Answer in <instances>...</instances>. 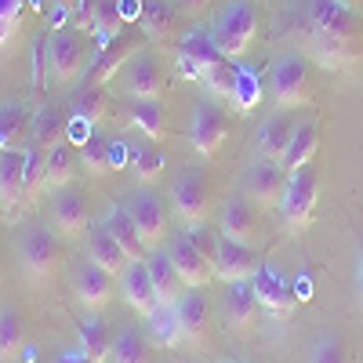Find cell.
Instances as JSON below:
<instances>
[{"instance_id": "8", "label": "cell", "mask_w": 363, "mask_h": 363, "mask_svg": "<svg viewBox=\"0 0 363 363\" xmlns=\"http://www.w3.org/2000/svg\"><path fill=\"white\" fill-rule=\"evenodd\" d=\"M18 262L22 269L29 272L33 280H48L55 272V262H58V240L48 225H37L29 222L18 236Z\"/></svg>"}, {"instance_id": "22", "label": "cell", "mask_w": 363, "mask_h": 363, "mask_svg": "<svg viewBox=\"0 0 363 363\" xmlns=\"http://www.w3.org/2000/svg\"><path fill=\"white\" fill-rule=\"evenodd\" d=\"M84 255H87V262H95L99 269H106L109 277H120V272H124V265L131 262L128 251L120 247V240H116L106 225H91V229H87V236H84Z\"/></svg>"}, {"instance_id": "27", "label": "cell", "mask_w": 363, "mask_h": 363, "mask_svg": "<svg viewBox=\"0 0 363 363\" xmlns=\"http://www.w3.org/2000/svg\"><path fill=\"white\" fill-rule=\"evenodd\" d=\"M294 128H298V124L287 116V109L265 116V120H262V131H258V153H262L265 160H280V164H284Z\"/></svg>"}, {"instance_id": "14", "label": "cell", "mask_w": 363, "mask_h": 363, "mask_svg": "<svg viewBox=\"0 0 363 363\" xmlns=\"http://www.w3.org/2000/svg\"><path fill=\"white\" fill-rule=\"evenodd\" d=\"M171 309H174V316H178L182 338L193 342L196 349H203V345H207V335H211V306H207V298H203L196 287H186Z\"/></svg>"}, {"instance_id": "24", "label": "cell", "mask_w": 363, "mask_h": 363, "mask_svg": "<svg viewBox=\"0 0 363 363\" xmlns=\"http://www.w3.org/2000/svg\"><path fill=\"white\" fill-rule=\"evenodd\" d=\"M178 62H182V69H186L189 77H203L211 66H218L222 62V51H218V44L215 40H211V33H186V37H182L178 40Z\"/></svg>"}, {"instance_id": "36", "label": "cell", "mask_w": 363, "mask_h": 363, "mask_svg": "<svg viewBox=\"0 0 363 363\" xmlns=\"http://www.w3.org/2000/svg\"><path fill=\"white\" fill-rule=\"evenodd\" d=\"M145 335H149V342L153 345H160V349H178L182 342V327H178V316H174V309L171 306H157L153 313L145 316Z\"/></svg>"}, {"instance_id": "9", "label": "cell", "mask_w": 363, "mask_h": 363, "mask_svg": "<svg viewBox=\"0 0 363 363\" xmlns=\"http://www.w3.org/2000/svg\"><path fill=\"white\" fill-rule=\"evenodd\" d=\"M120 73H124V91L131 99H160L164 95L167 73L153 51H135Z\"/></svg>"}, {"instance_id": "4", "label": "cell", "mask_w": 363, "mask_h": 363, "mask_svg": "<svg viewBox=\"0 0 363 363\" xmlns=\"http://www.w3.org/2000/svg\"><path fill=\"white\" fill-rule=\"evenodd\" d=\"M269 91L280 109H301L313 102L309 87V62L301 55H280L269 69Z\"/></svg>"}, {"instance_id": "44", "label": "cell", "mask_w": 363, "mask_h": 363, "mask_svg": "<svg viewBox=\"0 0 363 363\" xmlns=\"http://www.w3.org/2000/svg\"><path fill=\"white\" fill-rule=\"evenodd\" d=\"M186 236L193 240V247L215 265V258H218V240H222V233H211L203 222H196V225H186Z\"/></svg>"}, {"instance_id": "1", "label": "cell", "mask_w": 363, "mask_h": 363, "mask_svg": "<svg viewBox=\"0 0 363 363\" xmlns=\"http://www.w3.org/2000/svg\"><path fill=\"white\" fill-rule=\"evenodd\" d=\"M309 48L327 69H345L356 58V11L338 0L309 4Z\"/></svg>"}, {"instance_id": "47", "label": "cell", "mask_w": 363, "mask_h": 363, "mask_svg": "<svg viewBox=\"0 0 363 363\" xmlns=\"http://www.w3.org/2000/svg\"><path fill=\"white\" fill-rule=\"evenodd\" d=\"M0 18L18 26V18H22V0H0Z\"/></svg>"}, {"instance_id": "20", "label": "cell", "mask_w": 363, "mask_h": 363, "mask_svg": "<svg viewBox=\"0 0 363 363\" xmlns=\"http://www.w3.org/2000/svg\"><path fill=\"white\" fill-rule=\"evenodd\" d=\"M255 269H258L255 244H240V240H229V236L218 240V258H215V277L218 280H225V284L251 280Z\"/></svg>"}, {"instance_id": "7", "label": "cell", "mask_w": 363, "mask_h": 363, "mask_svg": "<svg viewBox=\"0 0 363 363\" xmlns=\"http://www.w3.org/2000/svg\"><path fill=\"white\" fill-rule=\"evenodd\" d=\"M124 207H128V215L135 218L142 240H145V247L149 251H157L160 247V240L167 233V211H164V200L149 189V186H135L128 196H124Z\"/></svg>"}, {"instance_id": "21", "label": "cell", "mask_w": 363, "mask_h": 363, "mask_svg": "<svg viewBox=\"0 0 363 363\" xmlns=\"http://www.w3.org/2000/svg\"><path fill=\"white\" fill-rule=\"evenodd\" d=\"M135 48H138V37H135V33H120V37L106 40V44L95 51V58H91V66H87V80H95V84H109L120 69H124L128 58L135 55Z\"/></svg>"}, {"instance_id": "51", "label": "cell", "mask_w": 363, "mask_h": 363, "mask_svg": "<svg viewBox=\"0 0 363 363\" xmlns=\"http://www.w3.org/2000/svg\"><path fill=\"white\" fill-rule=\"evenodd\" d=\"M338 4H345V8H352V11H356V8H359V0H338Z\"/></svg>"}, {"instance_id": "18", "label": "cell", "mask_w": 363, "mask_h": 363, "mask_svg": "<svg viewBox=\"0 0 363 363\" xmlns=\"http://www.w3.org/2000/svg\"><path fill=\"white\" fill-rule=\"evenodd\" d=\"M171 262H174V269H178V277H182V284L186 287H196V291H203L207 284H215L218 277H215V265H211L196 247H193V240L182 233V236H174L171 240Z\"/></svg>"}, {"instance_id": "43", "label": "cell", "mask_w": 363, "mask_h": 363, "mask_svg": "<svg viewBox=\"0 0 363 363\" xmlns=\"http://www.w3.org/2000/svg\"><path fill=\"white\" fill-rule=\"evenodd\" d=\"M236 66H229V58H222L218 66H211L200 80H203V87L211 91V95H218V99H229L233 95V87H236Z\"/></svg>"}, {"instance_id": "41", "label": "cell", "mask_w": 363, "mask_h": 363, "mask_svg": "<svg viewBox=\"0 0 363 363\" xmlns=\"http://www.w3.org/2000/svg\"><path fill=\"white\" fill-rule=\"evenodd\" d=\"M229 102H233V109L236 113H255L258 109V102H262V77L255 73V69H240L236 73V87H233V95H229Z\"/></svg>"}, {"instance_id": "16", "label": "cell", "mask_w": 363, "mask_h": 363, "mask_svg": "<svg viewBox=\"0 0 363 363\" xmlns=\"http://www.w3.org/2000/svg\"><path fill=\"white\" fill-rule=\"evenodd\" d=\"M116 280H120V294H124V301H128V306H131L142 320L160 306V298H157V284H153V277H149L145 258L128 262V265H124V272H120Z\"/></svg>"}, {"instance_id": "5", "label": "cell", "mask_w": 363, "mask_h": 363, "mask_svg": "<svg viewBox=\"0 0 363 363\" xmlns=\"http://www.w3.org/2000/svg\"><path fill=\"white\" fill-rule=\"evenodd\" d=\"M316 200H320V178H316V167L306 164V167H298L287 174V189H284V222L291 233H301L313 215H316Z\"/></svg>"}, {"instance_id": "13", "label": "cell", "mask_w": 363, "mask_h": 363, "mask_svg": "<svg viewBox=\"0 0 363 363\" xmlns=\"http://www.w3.org/2000/svg\"><path fill=\"white\" fill-rule=\"evenodd\" d=\"M29 171H33V149L0 153V207H15L22 196H29Z\"/></svg>"}, {"instance_id": "31", "label": "cell", "mask_w": 363, "mask_h": 363, "mask_svg": "<svg viewBox=\"0 0 363 363\" xmlns=\"http://www.w3.org/2000/svg\"><path fill=\"white\" fill-rule=\"evenodd\" d=\"M145 265H149V277H153V284H157L160 306H174L178 294L186 291V284H182L171 255H167V251H153V255H145Z\"/></svg>"}, {"instance_id": "42", "label": "cell", "mask_w": 363, "mask_h": 363, "mask_svg": "<svg viewBox=\"0 0 363 363\" xmlns=\"http://www.w3.org/2000/svg\"><path fill=\"white\" fill-rule=\"evenodd\" d=\"M80 167H87L91 174L113 171V153H109V138L106 135H87L80 142Z\"/></svg>"}, {"instance_id": "39", "label": "cell", "mask_w": 363, "mask_h": 363, "mask_svg": "<svg viewBox=\"0 0 363 363\" xmlns=\"http://www.w3.org/2000/svg\"><path fill=\"white\" fill-rule=\"evenodd\" d=\"M26 345V327H22V316L18 309L4 306L0 309V363H11Z\"/></svg>"}, {"instance_id": "28", "label": "cell", "mask_w": 363, "mask_h": 363, "mask_svg": "<svg viewBox=\"0 0 363 363\" xmlns=\"http://www.w3.org/2000/svg\"><path fill=\"white\" fill-rule=\"evenodd\" d=\"M164 167H167V157H164V149H160L153 138H142L138 145H131L128 171L135 174L138 186H153V182L164 174Z\"/></svg>"}, {"instance_id": "48", "label": "cell", "mask_w": 363, "mask_h": 363, "mask_svg": "<svg viewBox=\"0 0 363 363\" xmlns=\"http://www.w3.org/2000/svg\"><path fill=\"white\" fill-rule=\"evenodd\" d=\"M15 33H18V26H15V22H4V18H0V48H8V44L15 40Z\"/></svg>"}, {"instance_id": "37", "label": "cell", "mask_w": 363, "mask_h": 363, "mask_svg": "<svg viewBox=\"0 0 363 363\" xmlns=\"http://www.w3.org/2000/svg\"><path fill=\"white\" fill-rule=\"evenodd\" d=\"M124 0H95V8H91V29L87 33H99L102 40H113L124 33Z\"/></svg>"}, {"instance_id": "6", "label": "cell", "mask_w": 363, "mask_h": 363, "mask_svg": "<svg viewBox=\"0 0 363 363\" xmlns=\"http://www.w3.org/2000/svg\"><path fill=\"white\" fill-rule=\"evenodd\" d=\"M171 203H174V215L186 225L207 222V215H211V182H207V174L196 171V167H186L171 186Z\"/></svg>"}, {"instance_id": "25", "label": "cell", "mask_w": 363, "mask_h": 363, "mask_svg": "<svg viewBox=\"0 0 363 363\" xmlns=\"http://www.w3.org/2000/svg\"><path fill=\"white\" fill-rule=\"evenodd\" d=\"M113 280L106 269H99L95 262H84L77 269V298H80V306L91 309V313H102L109 306V298H113Z\"/></svg>"}, {"instance_id": "52", "label": "cell", "mask_w": 363, "mask_h": 363, "mask_svg": "<svg viewBox=\"0 0 363 363\" xmlns=\"http://www.w3.org/2000/svg\"><path fill=\"white\" fill-rule=\"evenodd\" d=\"M58 4H77V0H58Z\"/></svg>"}, {"instance_id": "38", "label": "cell", "mask_w": 363, "mask_h": 363, "mask_svg": "<svg viewBox=\"0 0 363 363\" xmlns=\"http://www.w3.org/2000/svg\"><path fill=\"white\" fill-rule=\"evenodd\" d=\"M80 345L84 352L91 356V363H109V352H113V335H109V323L102 316H91L80 323Z\"/></svg>"}, {"instance_id": "46", "label": "cell", "mask_w": 363, "mask_h": 363, "mask_svg": "<svg viewBox=\"0 0 363 363\" xmlns=\"http://www.w3.org/2000/svg\"><path fill=\"white\" fill-rule=\"evenodd\" d=\"M55 363H91V356L84 352V345H69V349L58 352V359H55Z\"/></svg>"}, {"instance_id": "34", "label": "cell", "mask_w": 363, "mask_h": 363, "mask_svg": "<svg viewBox=\"0 0 363 363\" xmlns=\"http://www.w3.org/2000/svg\"><path fill=\"white\" fill-rule=\"evenodd\" d=\"M138 22H142V33L149 40L164 44L174 33V4L171 0H142V18Z\"/></svg>"}, {"instance_id": "30", "label": "cell", "mask_w": 363, "mask_h": 363, "mask_svg": "<svg viewBox=\"0 0 363 363\" xmlns=\"http://www.w3.org/2000/svg\"><path fill=\"white\" fill-rule=\"evenodd\" d=\"M106 106H109V95H106V84H95V80H80V87L69 95V109L80 124H99L106 116Z\"/></svg>"}, {"instance_id": "45", "label": "cell", "mask_w": 363, "mask_h": 363, "mask_svg": "<svg viewBox=\"0 0 363 363\" xmlns=\"http://www.w3.org/2000/svg\"><path fill=\"white\" fill-rule=\"evenodd\" d=\"M313 363H349V356H345V345H342V338H335V335H327L320 345H316V352H313Z\"/></svg>"}, {"instance_id": "35", "label": "cell", "mask_w": 363, "mask_h": 363, "mask_svg": "<svg viewBox=\"0 0 363 363\" xmlns=\"http://www.w3.org/2000/svg\"><path fill=\"white\" fill-rule=\"evenodd\" d=\"M131 128L142 131V138L160 142L167 131V109L160 99H135L131 102Z\"/></svg>"}, {"instance_id": "23", "label": "cell", "mask_w": 363, "mask_h": 363, "mask_svg": "<svg viewBox=\"0 0 363 363\" xmlns=\"http://www.w3.org/2000/svg\"><path fill=\"white\" fill-rule=\"evenodd\" d=\"M33 120L37 109H29V102H0V153L4 149H26V142L33 138Z\"/></svg>"}, {"instance_id": "10", "label": "cell", "mask_w": 363, "mask_h": 363, "mask_svg": "<svg viewBox=\"0 0 363 363\" xmlns=\"http://www.w3.org/2000/svg\"><path fill=\"white\" fill-rule=\"evenodd\" d=\"M229 135V120L215 102H196L193 120H189V142L200 157H215Z\"/></svg>"}, {"instance_id": "12", "label": "cell", "mask_w": 363, "mask_h": 363, "mask_svg": "<svg viewBox=\"0 0 363 363\" xmlns=\"http://www.w3.org/2000/svg\"><path fill=\"white\" fill-rule=\"evenodd\" d=\"M51 222H55V233H58V236H66V240H80V236H87V229H91L87 196H84L77 186L58 189V196H55V203H51Z\"/></svg>"}, {"instance_id": "15", "label": "cell", "mask_w": 363, "mask_h": 363, "mask_svg": "<svg viewBox=\"0 0 363 363\" xmlns=\"http://www.w3.org/2000/svg\"><path fill=\"white\" fill-rule=\"evenodd\" d=\"M284 189H287V171H284L280 160H265V157H258V160L247 167L244 193H247L258 207L280 203V200H284Z\"/></svg>"}, {"instance_id": "26", "label": "cell", "mask_w": 363, "mask_h": 363, "mask_svg": "<svg viewBox=\"0 0 363 363\" xmlns=\"http://www.w3.org/2000/svg\"><path fill=\"white\" fill-rule=\"evenodd\" d=\"M258 294H255V284L251 280H236V284H229L225 287V294H222V309H225V320H229V327H236V330H247L251 323H255V316H258Z\"/></svg>"}, {"instance_id": "19", "label": "cell", "mask_w": 363, "mask_h": 363, "mask_svg": "<svg viewBox=\"0 0 363 363\" xmlns=\"http://www.w3.org/2000/svg\"><path fill=\"white\" fill-rule=\"evenodd\" d=\"M77 164H80V153L69 145V142H58L51 145L48 153H40V178H37V193H58L66 189L73 174H77Z\"/></svg>"}, {"instance_id": "3", "label": "cell", "mask_w": 363, "mask_h": 363, "mask_svg": "<svg viewBox=\"0 0 363 363\" xmlns=\"http://www.w3.org/2000/svg\"><path fill=\"white\" fill-rule=\"evenodd\" d=\"M255 37H258V15H255L251 0H233L218 15V22L211 26V40L218 44L225 58H244Z\"/></svg>"}, {"instance_id": "11", "label": "cell", "mask_w": 363, "mask_h": 363, "mask_svg": "<svg viewBox=\"0 0 363 363\" xmlns=\"http://www.w3.org/2000/svg\"><path fill=\"white\" fill-rule=\"evenodd\" d=\"M251 284H255V294H258V301H262V309H265V313L287 320V316L298 309L294 284H291L287 277H280V272L272 269V265H258V269H255V277H251Z\"/></svg>"}, {"instance_id": "33", "label": "cell", "mask_w": 363, "mask_h": 363, "mask_svg": "<svg viewBox=\"0 0 363 363\" xmlns=\"http://www.w3.org/2000/svg\"><path fill=\"white\" fill-rule=\"evenodd\" d=\"M66 128H69V116H66L62 109H55V106H44V109H37L33 138H29V145L40 149V153H48L51 145L66 142Z\"/></svg>"}, {"instance_id": "32", "label": "cell", "mask_w": 363, "mask_h": 363, "mask_svg": "<svg viewBox=\"0 0 363 363\" xmlns=\"http://www.w3.org/2000/svg\"><path fill=\"white\" fill-rule=\"evenodd\" d=\"M316 149H320V128H316V120H301V124L294 128V135H291L287 157H284V171L291 174V171H298V167L313 164Z\"/></svg>"}, {"instance_id": "29", "label": "cell", "mask_w": 363, "mask_h": 363, "mask_svg": "<svg viewBox=\"0 0 363 363\" xmlns=\"http://www.w3.org/2000/svg\"><path fill=\"white\" fill-rule=\"evenodd\" d=\"M102 225L120 240V247L128 251V258L131 262H138V258H145V240H142V233H138V225H135V218L128 215V207L124 203H113L109 211H106V218H102Z\"/></svg>"}, {"instance_id": "40", "label": "cell", "mask_w": 363, "mask_h": 363, "mask_svg": "<svg viewBox=\"0 0 363 363\" xmlns=\"http://www.w3.org/2000/svg\"><path fill=\"white\" fill-rule=\"evenodd\" d=\"M109 363H149V335H138L135 327H124L113 338Z\"/></svg>"}, {"instance_id": "49", "label": "cell", "mask_w": 363, "mask_h": 363, "mask_svg": "<svg viewBox=\"0 0 363 363\" xmlns=\"http://www.w3.org/2000/svg\"><path fill=\"white\" fill-rule=\"evenodd\" d=\"M207 4H211V0H182V11H186V15H200Z\"/></svg>"}, {"instance_id": "2", "label": "cell", "mask_w": 363, "mask_h": 363, "mask_svg": "<svg viewBox=\"0 0 363 363\" xmlns=\"http://www.w3.org/2000/svg\"><path fill=\"white\" fill-rule=\"evenodd\" d=\"M44 51H48V77L55 84H73L87 77L91 51L84 40V29H58L48 37Z\"/></svg>"}, {"instance_id": "50", "label": "cell", "mask_w": 363, "mask_h": 363, "mask_svg": "<svg viewBox=\"0 0 363 363\" xmlns=\"http://www.w3.org/2000/svg\"><path fill=\"white\" fill-rule=\"evenodd\" d=\"M356 284H359V298H363V255H359V265H356Z\"/></svg>"}, {"instance_id": "17", "label": "cell", "mask_w": 363, "mask_h": 363, "mask_svg": "<svg viewBox=\"0 0 363 363\" xmlns=\"http://www.w3.org/2000/svg\"><path fill=\"white\" fill-rule=\"evenodd\" d=\"M255 200L247 193H233L222 203V215H218V233L229 240H240V244H255L258 240V215H255Z\"/></svg>"}]
</instances>
